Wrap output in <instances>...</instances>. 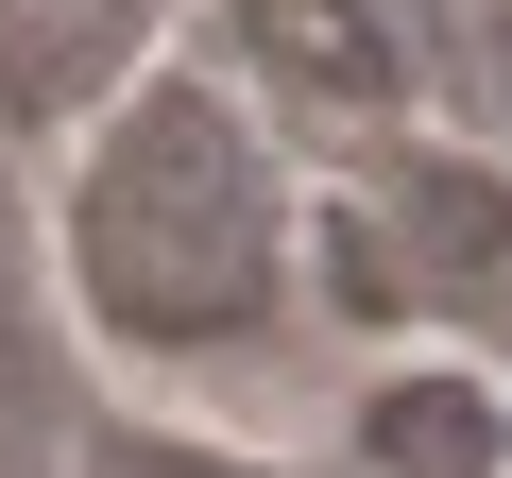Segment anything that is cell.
I'll return each instance as SVG.
<instances>
[{
  "label": "cell",
  "instance_id": "cell-1",
  "mask_svg": "<svg viewBox=\"0 0 512 478\" xmlns=\"http://www.w3.org/2000/svg\"><path fill=\"white\" fill-rule=\"evenodd\" d=\"M291 274H308V171L291 137L256 120L239 86L205 69H137L69 171H52V291L103 359H239L291 325Z\"/></svg>",
  "mask_w": 512,
  "mask_h": 478
},
{
  "label": "cell",
  "instance_id": "cell-2",
  "mask_svg": "<svg viewBox=\"0 0 512 478\" xmlns=\"http://www.w3.org/2000/svg\"><path fill=\"white\" fill-rule=\"evenodd\" d=\"M308 257L342 274L359 325H461L512 342V171L461 137H376L342 205H308Z\"/></svg>",
  "mask_w": 512,
  "mask_h": 478
},
{
  "label": "cell",
  "instance_id": "cell-3",
  "mask_svg": "<svg viewBox=\"0 0 512 478\" xmlns=\"http://www.w3.org/2000/svg\"><path fill=\"white\" fill-rule=\"evenodd\" d=\"M239 103L256 120H410V0H239Z\"/></svg>",
  "mask_w": 512,
  "mask_h": 478
},
{
  "label": "cell",
  "instance_id": "cell-4",
  "mask_svg": "<svg viewBox=\"0 0 512 478\" xmlns=\"http://www.w3.org/2000/svg\"><path fill=\"white\" fill-rule=\"evenodd\" d=\"M188 0H0V137H86L137 69H171Z\"/></svg>",
  "mask_w": 512,
  "mask_h": 478
},
{
  "label": "cell",
  "instance_id": "cell-5",
  "mask_svg": "<svg viewBox=\"0 0 512 478\" xmlns=\"http://www.w3.org/2000/svg\"><path fill=\"white\" fill-rule=\"evenodd\" d=\"M359 478H512V376L495 359H393L359 393Z\"/></svg>",
  "mask_w": 512,
  "mask_h": 478
},
{
  "label": "cell",
  "instance_id": "cell-6",
  "mask_svg": "<svg viewBox=\"0 0 512 478\" xmlns=\"http://www.w3.org/2000/svg\"><path fill=\"white\" fill-rule=\"evenodd\" d=\"M410 103L512 171V0H410Z\"/></svg>",
  "mask_w": 512,
  "mask_h": 478
},
{
  "label": "cell",
  "instance_id": "cell-7",
  "mask_svg": "<svg viewBox=\"0 0 512 478\" xmlns=\"http://www.w3.org/2000/svg\"><path fill=\"white\" fill-rule=\"evenodd\" d=\"M86 478H274V461H239V444H205V427L120 410V427H86Z\"/></svg>",
  "mask_w": 512,
  "mask_h": 478
},
{
  "label": "cell",
  "instance_id": "cell-8",
  "mask_svg": "<svg viewBox=\"0 0 512 478\" xmlns=\"http://www.w3.org/2000/svg\"><path fill=\"white\" fill-rule=\"evenodd\" d=\"M0 308H18V222H0ZM18 393H35V342L0 325V410H18Z\"/></svg>",
  "mask_w": 512,
  "mask_h": 478
}]
</instances>
